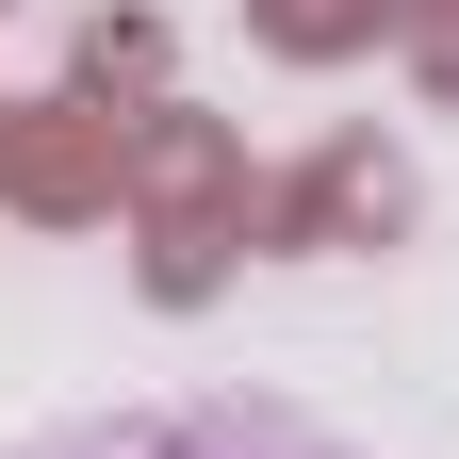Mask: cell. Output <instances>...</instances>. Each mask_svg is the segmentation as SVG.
<instances>
[{
    "label": "cell",
    "instance_id": "cell-1",
    "mask_svg": "<svg viewBox=\"0 0 459 459\" xmlns=\"http://www.w3.org/2000/svg\"><path fill=\"white\" fill-rule=\"evenodd\" d=\"M33 459H361V443H328L312 411H279V394L213 377V394H132V411H82V427H49Z\"/></svg>",
    "mask_w": 459,
    "mask_h": 459
}]
</instances>
